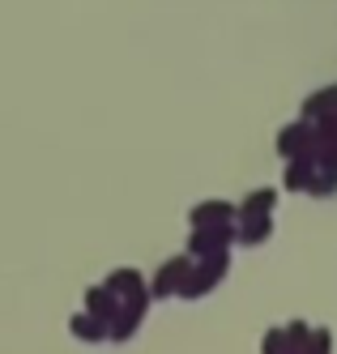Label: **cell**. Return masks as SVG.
I'll list each match as a JSON object with an SVG mask.
<instances>
[{
  "label": "cell",
  "mask_w": 337,
  "mask_h": 354,
  "mask_svg": "<svg viewBox=\"0 0 337 354\" xmlns=\"http://www.w3.org/2000/svg\"><path fill=\"white\" fill-rule=\"evenodd\" d=\"M230 269V252H218V257H205V261H192L188 273H184V282H179V299H201V295H210L222 277Z\"/></svg>",
  "instance_id": "1"
},
{
  "label": "cell",
  "mask_w": 337,
  "mask_h": 354,
  "mask_svg": "<svg viewBox=\"0 0 337 354\" xmlns=\"http://www.w3.org/2000/svg\"><path fill=\"white\" fill-rule=\"evenodd\" d=\"M145 312H149V295H145V290H133L128 299H120V312H116V320L107 324V337H111V342H128V337L141 328Z\"/></svg>",
  "instance_id": "2"
},
{
  "label": "cell",
  "mask_w": 337,
  "mask_h": 354,
  "mask_svg": "<svg viewBox=\"0 0 337 354\" xmlns=\"http://www.w3.org/2000/svg\"><path fill=\"white\" fill-rule=\"evenodd\" d=\"M230 243H235V222H226V226H201V231L188 235V252H184V257L205 261V257H218V252H230Z\"/></svg>",
  "instance_id": "3"
},
{
  "label": "cell",
  "mask_w": 337,
  "mask_h": 354,
  "mask_svg": "<svg viewBox=\"0 0 337 354\" xmlns=\"http://www.w3.org/2000/svg\"><path fill=\"white\" fill-rule=\"evenodd\" d=\"M277 154H282V158H299V154L316 158V149H312V124H307V120L286 124V129L277 133Z\"/></svg>",
  "instance_id": "4"
},
{
  "label": "cell",
  "mask_w": 337,
  "mask_h": 354,
  "mask_svg": "<svg viewBox=\"0 0 337 354\" xmlns=\"http://www.w3.org/2000/svg\"><path fill=\"white\" fill-rule=\"evenodd\" d=\"M188 265H192V257H171L163 269H158V277H154V282H149V303L154 299H171L175 290H179V282H184V273H188Z\"/></svg>",
  "instance_id": "5"
},
{
  "label": "cell",
  "mask_w": 337,
  "mask_h": 354,
  "mask_svg": "<svg viewBox=\"0 0 337 354\" xmlns=\"http://www.w3.org/2000/svg\"><path fill=\"white\" fill-rule=\"evenodd\" d=\"M188 222H192V231H201V226H226V222H235V205L230 201H205V205L188 209Z\"/></svg>",
  "instance_id": "6"
},
{
  "label": "cell",
  "mask_w": 337,
  "mask_h": 354,
  "mask_svg": "<svg viewBox=\"0 0 337 354\" xmlns=\"http://www.w3.org/2000/svg\"><path fill=\"white\" fill-rule=\"evenodd\" d=\"M86 312H90L94 320H102V324H111L116 312H120V299H116L111 290H102V286H90V290H86Z\"/></svg>",
  "instance_id": "7"
},
{
  "label": "cell",
  "mask_w": 337,
  "mask_h": 354,
  "mask_svg": "<svg viewBox=\"0 0 337 354\" xmlns=\"http://www.w3.org/2000/svg\"><path fill=\"white\" fill-rule=\"evenodd\" d=\"M312 175H316V158H291L286 162V175H282V184H286V192H307V184H312Z\"/></svg>",
  "instance_id": "8"
},
{
  "label": "cell",
  "mask_w": 337,
  "mask_h": 354,
  "mask_svg": "<svg viewBox=\"0 0 337 354\" xmlns=\"http://www.w3.org/2000/svg\"><path fill=\"white\" fill-rule=\"evenodd\" d=\"M273 205H277V192L273 188H256V192H248V201L235 209V218H269Z\"/></svg>",
  "instance_id": "9"
},
{
  "label": "cell",
  "mask_w": 337,
  "mask_h": 354,
  "mask_svg": "<svg viewBox=\"0 0 337 354\" xmlns=\"http://www.w3.org/2000/svg\"><path fill=\"white\" fill-rule=\"evenodd\" d=\"M273 235V218H239L235 222V243H265Z\"/></svg>",
  "instance_id": "10"
},
{
  "label": "cell",
  "mask_w": 337,
  "mask_h": 354,
  "mask_svg": "<svg viewBox=\"0 0 337 354\" xmlns=\"http://www.w3.org/2000/svg\"><path fill=\"white\" fill-rule=\"evenodd\" d=\"M69 328H73V337H77V342H107V324L94 320L90 312H77V316L69 320Z\"/></svg>",
  "instance_id": "11"
},
{
  "label": "cell",
  "mask_w": 337,
  "mask_h": 354,
  "mask_svg": "<svg viewBox=\"0 0 337 354\" xmlns=\"http://www.w3.org/2000/svg\"><path fill=\"white\" fill-rule=\"evenodd\" d=\"M102 290H111L116 299H128L133 290H145V282H141V273H137V269H116L107 282H102Z\"/></svg>",
  "instance_id": "12"
},
{
  "label": "cell",
  "mask_w": 337,
  "mask_h": 354,
  "mask_svg": "<svg viewBox=\"0 0 337 354\" xmlns=\"http://www.w3.org/2000/svg\"><path fill=\"white\" fill-rule=\"evenodd\" d=\"M333 111H337V86L316 90V94L303 103V115H307V120H320V115H333Z\"/></svg>",
  "instance_id": "13"
},
{
  "label": "cell",
  "mask_w": 337,
  "mask_h": 354,
  "mask_svg": "<svg viewBox=\"0 0 337 354\" xmlns=\"http://www.w3.org/2000/svg\"><path fill=\"white\" fill-rule=\"evenodd\" d=\"M307 192H312V196H337V175L316 171V175H312V184H307Z\"/></svg>",
  "instance_id": "14"
},
{
  "label": "cell",
  "mask_w": 337,
  "mask_h": 354,
  "mask_svg": "<svg viewBox=\"0 0 337 354\" xmlns=\"http://www.w3.org/2000/svg\"><path fill=\"white\" fill-rule=\"evenodd\" d=\"M329 346H333V333H329V328H312V337H307L303 354H329Z\"/></svg>",
  "instance_id": "15"
},
{
  "label": "cell",
  "mask_w": 337,
  "mask_h": 354,
  "mask_svg": "<svg viewBox=\"0 0 337 354\" xmlns=\"http://www.w3.org/2000/svg\"><path fill=\"white\" fill-rule=\"evenodd\" d=\"M261 354H286V337H282V328H269V333H265Z\"/></svg>",
  "instance_id": "16"
}]
</instances>
